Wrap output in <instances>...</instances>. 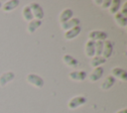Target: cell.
Segmentation results:
<instances>
[{
  "label": "cell",
  "mask_w": 127,
  "mask_h": 113,
  "mask_svg": "<svg viewBox=\"0 0 127 113\" xmlns=\"http://www.w3.org/2000/svg\"><path fill=\"white\" fill-rule=\"evenodd\" d=\"M80 32H81V28H80V26H77V27H75L73 29H70L68 31H65L64 34V38L65 40H67V41L73 40V39H75L80 34Z\"/></svg>",
  "instance_id": "cell-11"
},
{
  "label": "cell",
  "mask_w": 127,
  "mask_h": 113,
  "mask_svg": "<svg viewBox=\"0 0 127 113\" xmlns=\"http://www.w3.org/2000/svg\"><path fill=\"white\" fill-rule=\"evenodd\" d=\"M79 25H80V20L78 18H73L72 17L68 21L62 23L61 24V29L65 32V31H68L70 29H73V28H75V27H77Z\"/></svg>",
  "instance_id": "cell-7"
},
{
  "label": "cell",
  "mask_w": 127,
  "mask_h": 113,
  "mask_svg": "<svg viewBox=\"0 0 127 113\" xmlns=\"http://www.w3.org/2000/svg\"><path fill=\"white\" fill-rule=\"evenodd\" d=\"M106 62V59L102 56H94L91 60H90V66L92 68H95V67H99L101 66L102 64H104Z\"/></svg>",
  "instance_id": "cell-19"
},
{
  "label": "cell",
  "mask_w": 127,
  "mask_h": 113,
  "mask_svg": "<svg viewBox=\"0 0 127 113\" xmlns=\"http://www.w3.org/2000/svg\"><path fill=\"white\" fill-rule=\"evenodd\" d=\"M93 3H94V4H96V5L101 6V4H102V0H94V1H93Z\"/></svg>",
  "instance_id": "cell-25"
},
{
  "label": "cell",
  "mask_w": 127,
  "mask_h": 113,
  "mask_svg": "<svg viewBox=\"0 0 127 113\" xmlns=\"http://www.w3.org/2000/svg\"><path fill=\"white\" fill-rule=\"evenodd\" d=\"M68 77H69V79H71L73 81L81 82L87 77V73L84 70H73L68 73Z\"/></svg>",
  "instance_id": "cell-9"
},
{
  "label": "cell",
  "mask_w": 127,
  "mask_h": 113,
  "mask_svg": "<svg viewBox=\"0 0 127 113\" xmlns=\"http://www.w3.org/2000/svg\"><path fill=\"white\" fill-rule=\"evenodd\" d=\"M15 78V73L13 71H5L0 74V87L6 86L9 82L13 81Z\"/></svg>",
  "instance_id": "cell-8"
},
{
  "label": "cell",
  "mask_w": 127,
  "mask_h": 113,
  "mask_svg": "<svg viewBox=\"0 0 127 113\" xmlns=\"http://www.w3.org/2000/svg\"><path fill=\"white\" fill-rule=\"evenodd\" d=\"M110 3H111L110 0H103L102 4H101V8L102 9H108L109 6H110Z\"/></svg>",
  "instance_id": "cell-23"
},
{
  "label": "cell",
  "mask_w": 127,
  "mask_h": 113,
  "mask_svg": "<svg viewBox=\"0 0 127 113\" xmlns=\"http://www.w3.org/2000/svg\"><path fill=\"white\" fill-rule=\"evenodd\" d=\"M22 17H23V19H24L25 21H27L28 23L34 19V16H33V14H32V11H31V8H30L29 5L23 7V9H22Z\"/></svg>",
  "instance_id": "cell-21"
},
{
  "label": "cell",
  "mask_w": 127,
  "mask_h": 113,
  "mask_svg": "<svg viewBox=\"0 0 127 113\" xmlns=\"http://www.w3.org/2000/svg\"><path fill=\"white\" fill-rule=\"evenodd\" d=\"M94 45H95V42L90 41V40H88V41L85 43V46H84V53H85V56H86L87 57L92 58V57L95 56Z\"/></svg>",
  "instance_id": "cell-14"
},
{
  "label": "cell",
  "mask_w": 127,
  "mask_h": 113,
  "mask_svg": "<svg viewBox=\"0 0 127 113\" xmlns=\"http://www.w3.org/2000/svg\"><path fill=\"white\" fill-rule=\"evenodd\" d=\"M115 78L112 76V75H107L104 79H103V81H102V83L100 84V88L102 89V90H109L114 84H115Z\"/></svg>",
  "instance_id": "cell-15"
},
{
  "label": "cell",
  "mask_w": 127,
  "mask_h": 113,
  "mask_svg": "<svg viewBox=\"0 0 127 113\" xmlns=\"http://www.w3.org/2000/svg\"><path fill=\"white\" fill-rule=\"evenodd\" d=\"M103 73H104V68L102 66H99V67H95L92 69V71L87 75L88 77V80L90 82H96L98 81L102 76H103Z\"/></svg>",
  "instance_id": "cell-6"
},
{
  "label": "cell",
  "mask_w": 127,
  "mask_h": 113,
  "mask_svg": "<svg viewBox=\"0 0 127 113\" xmlns=\"http://www.w3.org/2000/svg\"><path fill=\"white\" fill-rule=\"evenodd\" d=\"M107 33L104 31H100V30H92L88 33V38L90 41L93 42H97V41H101L104 42L107 40Z\"/></svg>",
  "instance_id": "cell-3"
},
{
  "label": "cell",
  "mask_w": 127,
  "mask_h": 113,
  "mask_svg": "<svg viewBox=\"0 0 127 113\" xmlns=\"http://www.w3.org/2000/svg\"><path fill=\"white\" fill-rule=\"evenodd\" d=\"M73 16V12L70 8H64L59 15V21L60 23H64V22H66L68 21L69 19H71Z\"/></svg>",
  "instance_id": "cell-13"
},
{
  "label": "cell",
  "mask_w": 127,
  "mask_h": 113,
  "mask_svg": "<svg viewBox=\"0 0 127 113\" xmlns=\"http://www.w3.org/2000/svg\"><path fill=\"white\" fill-rule=\"evenodd\" d=\"M94 50H95V56H101L102 55V50H103V42H101V41L95 42Z\"/></svg>",
  "instance_id": "cell-22"
},
{
  "label": "cell",
  "mask_w": 127,
  "mask_h": 113,
  "mask_svg": "<svg viewBox=\"0 0 127 113\" xmlns=\"http://www.w3.org/2000/svg\"><path fill=\"white\" fill-rule=\"evenodd\" d=\"M26 80L29 84L36 88H42L45 84V81L42 76H40L37 73H28L26 76Z\"/></svg>",
  "instance_id": "cell-2"
},
{
  "label": "cell",
  "mask_w": 127,
  "mask_h": 113,
  "mask_svg": "<svg viewBox=\"0 0 127 113\" xmlns=\"http://www.w3.org/2000/svg\"><path fill=\"white\" fill-rule=\"evenodd\" d=\"M121 7H122V9L120 10V13L123 14L125 17H127V2H125L123 5H121Z\"/></svg>",
  "instance_id": "cell-24"
},
{
  "label": "cell",
  "mask_w": 127,
  "mask_h": 113,
  "mask_svg": "<svg viewBox=\"0 0 127 113\" xmlns=\"http://www.w3.org/2000/svg\"><path fill=\"white\" fill-rule=\"evenodd\" d=\"M87 99L85 96L83 95H75L73 97H71L68 102H67V108L70 109V110H74L82 105H84L86 103Z\"/></svg>",
  "instance_id": "cell-1"
},
{
  "label": "cell",
  "mask_w": 127,
  "mask_h": 113,
  "mask_svg": "<svg viewBox=\"0 0 127 113\" xmlns=\"http://www.w3.org/2000/svg\"><path fill=\"white\" fill-rule=\"evenodd\" d=\"M115 79H119L123 82H125L127 80V71L122 68V67H119V66H115L111 69V74Z\"/></svg>",
  "instance_id": "cell-5"
},
{
  "label": "cell",
  "mask_w": 127,
  "mask_h": 113,
  "mask_svg": "<svg viewBox=\"0 0 127 113\" xmlns=\"http://www.w3.org/2000/svg\"><path fill=\"white\" fill-rule=\"evenodd\" d=\"M63 61L69 67H76L78 64V60L70 55H64L63 56Z\"/></svg>",
  "instance_id": "cell-18"
},
{
  "label": "cell",
  "mask_w": 127,
  "mask_h": 113,
  "mask_svg": "<svg viewBox=\"0 0 127 113\" xmlns=\"http://www.w3.org/2000/svg\"><path fill=\"white\" fill-rule=\"evenodd\" d=\"M1 8H2V2L0 1V9H1Z\"/></svg>",
  "instance_id": "cell-27"
},
{
  "label": "cell",
  "mask_w": 127,
  "mask_h": 113,
  "mask_svg": "<svg viewBox=\"0 0 127 113\" xmlns=\"http://www.w3.org/2000/svg\"><path fill=\"white\" fill-rule=\"evenodd\" d=\"M42 21L41 20H37V19H33L32 21H30L28 23V26H27V31L29 34H34L41 26H42Z\"/></svg>",
  "instance_id": "cell-16"
},
{
  "label": "cell",
  "mask_w": 127,
  "mask_h": 113,
  "mask_svg": "<svg viewBox=\"0 0 127 113\" xmlns=\"http://www.w3.org/2000/svg\"><path fill=\"white\" fill-rule=\"evenodd\" d=\"M30 8H31V11H32V14L34 16V19H37V20H43L45 14H44V9L43 7L37 3V2H32L30 5Z\"/></svg>",
  "instance_id": "cell-4"
},
{
  "label": "cell",
  "mask_w": 127,
  "mask_h": 113,
  "mask_svg": "<svg viewBox=\"0 0 127 113\" xmlns=\"http://www.w3.org/2000/svg\"><path fill=\"white\" fill-rule=\"evenodd\" d=\"M112 54H113V44L111 43V41H108V40L104 41L103 42V50H102V55L101 56L105 59H107V58L111 57Z\"/></svg>",
  "instance_id": "cell-10"
},
{
  "label": "cell",
  "mask_w": 127,
  "mask_h": 113,
  "mask_svg": "<svg viewBox=\"0 0 127 113\" xmlns=\"http://www.w3.org/2000/svg\"><path fill=\"white\" fill-rule=\"evenodd\" d=\"M120 9H121V1L120 0H111L110 6L108 8L109 13L112 14V15H114L117 12H119Z\"/></svg>",
  "instance_id": "cell-20"
},
{
  "label": "cell",
  "mask_w": 127,
  "mask_h": 113,
  "mask_svg": "<svg viewBox=\"0 0 127 113\" xmlns=\"http://www.w3.org/2000/svg\"><path fill=\"white\" fill-rule=\"evenodd\" d=\"M20 4L19 0H8L4 4H2V10L4 12H11L14 9H16Z\"/></svg>",
  "instance_id": "cell-12"
},
{
  "label": "cell",
  "mask_w": 127,
  "mask_h": 113,
  "mask_svg": "<svg viewBox=\"0 0 127 113\" xmlns=\"http://www.w3.org/2000/svg\"><path fill=\"white\" fill-rule=\"evenodd\" d=\"M116 113H127V108H123V109H120V110H118Z\"/></svg>",
  "instance_id": "cell-26"
},
{
  "label": "cell",
  "mask_w": 127,
  "mask_h": 113,
  "mask_svg": "<svg viewBox=\"0 0 127 113\" xmlns=\"http://www.w3.org/2000/svg\"><path fill=\"white\" fill-rule=\"evenodd\" d=\"M114 21H115L116 25L121 28L127 27V17H125L123 14H121L120 11L117 12L116 14H114Z\"/></svg>",
  "instance_id": "cell-17"
}]
</instances>
